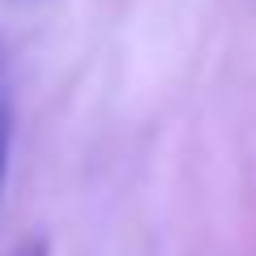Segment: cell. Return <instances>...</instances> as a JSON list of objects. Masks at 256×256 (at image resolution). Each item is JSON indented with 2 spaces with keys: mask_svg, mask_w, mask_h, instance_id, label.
Segmentation results:
<instances>
[{
  "mask_svg": "<svg viewBox=\"0 0 256 256\" xmlns=\"http://www.w3.org/2000/svg\"><path fill=\"white\" fill-rule=\"evenodd\" d=\"M13 256H47V244H26V248H18Z\"/></svg>",
  "mask_w": 256,
  "mask_h": 256,
  "instance_id": "7a4b0ae2",
  "label": "cell"
},
{
  "mask_svg": "<svg viewBox=\"0 0 256 256\" xmlns=\"http://www.w3.org/2000/svg\"><path fill=\"white\" fill-rule=\"evenodd\" d=\"M4 162H9V111L0 107V184H4Z\"/></svg>",
  "mask_w": 256,
  "mask_h": 256,
  "instance_id": "6da1fadb",
  "label": "cell"
}]
</instances>
